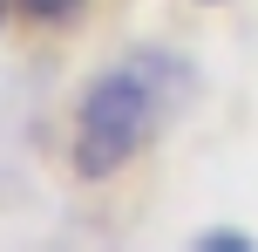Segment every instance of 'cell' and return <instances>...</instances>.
I'll use <instances>...</instances> for the list:
<instances>
[{
  "mask_svg": "<svg viewBox=\"0 0 258 252\" xmlns=\"http://www.w3.org/2000/svg\"><path fill=\"white\" fill-rule=\"evenodd\" d=\"M27 14H34V21H48V27H61V21H75L82 14V0H21Z\"/></svg>",
  "mask_w": 258,
  "mask_h": 252,
  "instance_id": "obj_2",
  "label": "cell"
},
{
  "mask_svg": "<svg viewBox=\"0 0 258 252\" xmlns=\"http://www.w3.org/2000/svg\"><path fill=\"white\" fill-rule=\"evenodd\" d=\"M183 95H190V68L163 48L122 55L116 68H102L82 95V116H75V171L116 177L136 150H150V136L177 116Z\"/></svg>",
  "mask_w": 258,
  "mask_h": 252,
  "instance_id": "obj_1",
  "label": "cell"
},
{
  "mask_svg": "<svg viewBox=\"0 0 258 252\" xmlns=\"http://www.w3.org/2000/svg\"><path fill=\"white\" fill-rule=\"evenodd\" d=\"M197 245H218V252H251V239H245V232H204Z\"/></svg>",
  "mask_w": 258,
  "mask_h": 252,
  "instance_id": "obj_3",
  "label": "cell"
}]
</instances>
